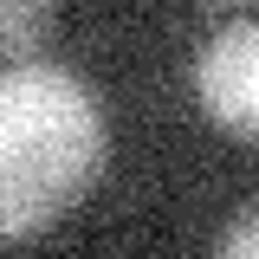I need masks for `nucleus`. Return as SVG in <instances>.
<instances>
[{"mask_svg":"<svg viewBox=\"0 0 259 259\" xmlns=\"http://www.w3.org/2000/svg\"><path fill=\"white\" fill-rule=\"evenodd\" d=\"M194 97L221 130L259 143V20H233L201 46Z\"/></svg>","mask_w":259,"mask_h":259,"instance_id":"2","label":"nucleus"},{"mask_svg":"<svg viewBox=\"0 0 259 259\" xmlns=\"http://www.w3.org/2000/svg\"><path fill=\"white\" fill-rule=\"evenodd\" d=\"M104 168L97 91L65 65L20 59L0 71V240L46 233Z\"/></svg>","mask_w":259,"mask_h":259,"instance_id":"1","label":"nucleus"},{"mask_svg":"<svg viewBox=\"0 0 259 259\" xmlns=\"http://www.w3.org/2000/svg\"><path fill=\"white\" fill-rule=\"evenodd\" d=\"M207 7H227V0H207Z\"/></svg>","mask_w":259,"mask_h":259,"instance_id":"5","label":"nucleus"},{"mask_svg":"<svg viewBox=\"0 0 259 259\" xmlns=\"http://www.w3.org/2000/svg\"><path fill=\"white\" fill-rule=\"evenodd\" d=\"M52 32V0H0V59L20 65L46 46Z\"/></svg>","mask_w":259,"mask_h":259,"instance_id":"3","label":"nucleus"},{"mask_svg":"<svg viewBox=\"0 0 259 259\" xmlns=\"http://www.w3.org/2000/svg\"><path fill=\"white\" fill-rule=\"evenodd\" d=\"M221 253L227 259H259V207H246V214L221 233Z\"/></svg>","mask_w":259,"mask_h":259,"instance_id":"4","label":"nucleus"}]
</instances>
